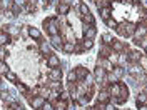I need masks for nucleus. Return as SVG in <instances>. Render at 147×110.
Wrapping results in <instances>:
<instances>
[{"label": "nucleus", "mask_w": 147, "mask_h": 110, "mask_svg": "<svg viewBox=\"0 0 147 110\" xmlns=\"http://www.w3.org/2000/svg\"><path fill=\"white\" fill-rule=\"evenodd\" d=\"M117 32L122 34V35H125V37H132L134 32H136V25L134 23H129V22H124V23L117 25Z\"/></svg>", "instance_id": "nucleus-1"}, {"label": "nucleus", "mask_w": 147, "mask_h": 110, "mask_svg": "<svg viewBox=\"0 0 147 110\" xmlns=\"http://www.w3.org/2000/svg\"><path fill=\"white\" fill-rule=\"evenodd\" d=\"M44 25L49 28V34H50V35H59V25H57V20H55V18H50L49 22L45 20Z\"/></svg>", "instance_id": "nucleus-2"}, {"label": "nucleus", "mask_w": 147, "mask_h": 110, "mask_svg": "<svg viewBox=\"0 0 147 110\" xmlns=\"http://www.w3.org/2000/svg\"><path fill=\"white\" fill-rule=\"evenodd\" d=\"M95 35H97V30H95L94 25H89V27L85 25V27H84V37H85L87 40H94Z\"/></svg>", "instance_id": "nucleus-3"}, {"label": "nucleus", "mask_w": 147, "mask_h": 110, "mask_svg": "<svg viewBox=\"0 0 147 110\" xmlns=\"http://www.w3.org/2000/svg\"><path fill=\"white\" fill-rule=\"evenodd\" d=\"M49 78H50L52 82L60 80V78H62V70H60V68H57V67H55V68H52V70L49 72Z\"/></svg>", "instance_id": "nucleus-4"}, {"label": "nucleus", "mask_w": 147, "mask_h": 110, "mask_svg": "<svg viewBox=\"0 0 147 110\" xmlns=\"http://www.w3.org/2000/svg\"><path fill=\"white\" fill-rule=\"evenodd\" d=\"M147 35V25H139V27H136V32H134V37L137 38V40H140L142 37Z\"/></svg>", "instance_id": "nucleus-5"}, {"label": "nucleus", "mask_w": 147, "mask_h": 110, "mask_svg": "<svg viewBox=\"0 0 147 110\" xmlns=\"http://www.w3.org/2000/svg\"><path fill=\"white\" fill-rule=\"evenodd\" d=\"M47 64L50 65L52 68H55V67H59V65H60V60H59V57H57V55H49V57H47Z\"/></svg>", "instance_id": "nucleus-6"}, {"label": "nucleus", "mask_w": 147, "mask_h": 110, "mask_svg": "<svg viewBox=\"0 0 147 110\" xmlns=\"http://www.w3.org/2000/svg\"><path fill=\"white\" fill-rule=\"evenodd\" d=\"M94 75H95V82H102V80L105 78V70L99 65V67L95 68V73H94Z\"/></svg>", "instance_id": "nucleus-7"}, {"label": "nucleus", "mask_w": 147, "mask_h": 110, "mask_svg": "<svg viewBox=\"0 0 147 110\" xmlns=\"http://www.w3.org/2000/svg\"><path fill=\"white\" fill-rule=\"evenodd\" d=\"M30 103H32L34 109H42V105L45 103V100H44V97H34V99L30 100Z\"/></svg>", "instance_id": "nucleus-8"}, {"label": "nucleus", "mask_w": 147, "mask_h": 110, "mask_svg": "<svg viewBox=\"0 0 147 110\" xmlns=\"http://www.w3.org/2000/svg\"><path fill=\"white\" fill-rule=\"evenodd\" d=\"M120 90H122V83H114V85L110 87L109 93H110V95H114V97H119Z\"/></svg>", "instance_id": "nucleus-9"}, {"label": "nucleus", "mask_w": 147, "mask_h": 110, "mask_svg": "<svg viewBox=\"0 0 147 110\" xmlns=\"http://www.w3.org/2000/svg\"><path fill=\"white\" fill-rule=\"evenodd\" d=\"M99 65H100L102 68H104V70H105V72H112V70H114V65L110 64V60L109 58H105V60H104V62H99Z\"/></svg>", "instance_id": "nucleus-10"}, {"label": "nucleus", "mask_w": 147, "mask_h": 110, "mask_svg": "<svg viewBox=\"0 0 147 110\" xmlns=\"http://www.w3.org/2000/svg\"><path fill=\"white\" fill-rule=\"evenodd\" d=\"M50 42H52V45L54 47H62V37L60 35H50Z\"/></svg>", "instance_id": "nucleus-11"}, {"label": "nucleus", "mask_w": 147, "mask_h": 110, "mask_svg": "<svg viewBox=\"0 0 147 110\" xmlns=\"http://www.w3.org/2000/svg\"><path fill=\"white\" fill-rule=\"evenodd\" d=\"M40 52L45 55V57H49V55H52L50 54V45L47 44V42H40Z\"/></svg>", "instance_id": "nucleus-12"}, {"label": "nucleus", "mask_w": 147, "mask_h": 110, "mask_svg": "<svg viewBox=\"0 0 147 110\" xmlns=\"http://www.w3.org/2000/svg\"><path fill=\"white\" fill-rule=\"evenodd\" d=\"M62 48H64L67 54H72L74 50H75V42H65L64 45H62Z\"/></svg>", "instance_id": "nucleus-13"}, {"label": "nucleus", "mask_w": 147, "mask_h": 110, "mask_svg": "<svg viewBox=\"0 0 147 110\" xmlns=\"http://www.w3.org/2000/svg\"><path fill=\"white\" fill-rule=\"evenodd\" d=\"M75 73H77V78H85V77L89 75V72H87V68H84V67H77V70H75Z\"/></svg>", "instance_id": "nucleus-14"}, {"label": "nucleus", "mask_w": 147, "mask_h": 110, "mask_svg": "<svg viewBox=\"0 0 147 110\" xmlns=\"http://www.w3.org/2000/svg\"><path fill=\"white\" fill-rule=\"evenodd\" d=\"M100 13H102V18H104V20L110 18V13H112V10H110V5H109V7H102Z\"/></svg>", "instance_id": "nucleus-15"}, {"label": "nucleus", "mask_w": 147, "mask_h": 110, "mask_svg": "<svg viewBox=\"0 0 147 110\" xmlns=\"http://www.w3.org/2000/svg\"><path fill=\"white\" fill-rule=\"evenodd\" d=\"M57 10H59V13H60V15H67V13H69V10H70V7H69V5H65V3H60V5L57 7Z\"/></svg>", "instance_id": "nucleus-16"}, {"label": "nucleus", "mask_w": 147, "mask_h": 110, "mask_svg": "<svg viewBox=\"0 0 147 110\" xmlns=\"http://www.w3.org/2000/svg\"><path fill=\"white\" fill-rule=\"evenodd\" d=\"M7 42H9V34H5V32H0V47L7 45Z\"/></svg>", "instance_id": "nucleus-17"}, {"label": "nucleus", "mask_w": 147, "mask_h": 110, "mask_svg": "<svg viewBox=\"0 0 147 110\" xmlns=\"http://www.w3.org/2000/svg\"><path fill=\"white\" fill-rule=\"evenodd\" d=\"M28 35L32 37V38H40V32L34 27H28Z\"/></svg>", "instance_id": "nucleus-18"}, {"label": "nucleus", "mask_w": 147, "mask_h": 110, "mask_svg": "<svg viewBox=\"0 0 147 110\" xmlns=\"http://www.w3.org/2000/svg\"><path fill=\"white\" fill-rule=\"evenodd\" d=\"M112 48H114L115 52H122V50H124V45H122V42L114 40V42H112Z\"/></svg>", "instance_id": "nucleus-19"}, {"label": "nucleus", "mask_w": 147, "mask_h": 110, "mask_svg": "<svg viewBox=\"0 0 147 110\" xmlns=\"http://www.w3.org/2000/svg\"><path fill=\"white\" fill-rule=\"evenodd\" d=\"M147 102V95L146 93H139L137 95V105H146Z\"/></svg>", "instance_id": "nucleus-20"}, {"label": "nucleus", "mask_w": 147, "mask_h": 110, "mask_svg": "<svg viewBox=\"0 0 147 110\" xmlns=\"http://www.w3.org/2000/svg\"><path fill=\"white\" fill-rule=\"evenodd\" d=\"M5 34H10V35H17L18 30H17V27H13V25H9V27L5 28Z\"/></svg>", "instance_id": "nucleus-21"}, {"label": "nucleus", "mask_w": 147, "mask_h": 110, "mask_svg": "<svg viewBox=\"0 0 147 110\" xmlns=\"http://www.w3.org/2000/svg\"><path fill=\"white\" fill-rule=\"evenodd\" d=\"M129 60H132V62H137V60H140V54L139 52H130V57H129Z\"/></svg>", "instance_id": "nucleus-22"}, {"label": "nucleus", "mask_w": 147, "mask_h": 110, "mask_svg": "<svg viewBox=\"0 0 147 110\" xmlns=\"http://www.w3.org/2000/svg\"><path fill=\"white\" fill-rule=\"evenodd\" d=\"M107 58L110 60V64H112V65H115L117 62H119V55H115L114 52H112V54H110L109 57H107Z\"/></svg>", "instance_id": "nucleus-23"}, {"label": "nucleus", "mask_w": 147, "mask_h": 110, "mask_svg": "<svg viewBox=\"0 0 147 110\" xmlns=\"http://www.w3.org/2000/svg\"><path fill=\"white\" fill-rule=\"evenodd\" d=\"M109 95H110L109 92H102L100 95H99V102H107L109 100Z\"/></svg>", "instance_id": "nucleus-24"}, {"label": "nucleus", "mask_w": 147, "mask_h": 110, "mask_svg": "<svg viewBox=\"0 0 147 110\" xmlns=\"http://www.w3.org/2000/svg\"><path fill=\"white\" fill-rule=\"evenodd\" d=\"M13 7H17V9H24V7H25V0H13Z\"/></svg>", "instance_id": "nucleus-25"}, {"label": "nucleus", "mask_w": 147, "mask_h": 110, "mask_svg": "<svg viewBox=\"0 0 147 110\" xmlns=\"http://www.w3.org/2000/svg\"><path fill=\"white\" fill-rule=\"evenodd\" d=\"M79 9H80V13H82V15H87V13H90V10H89V7H87L85 3H80V7H79Z\"/></svg>", "instance_id": "nucleus-26"}, {"label": "nucleus", "mask_w": 147, "mask_h": 110, "mask_svg": "<svg viewBox=\"0 0 147 110\" xmlns=\"http://www.w3.org/2000/svg\"><path fill=\"white\" fill-rule=\"evenodd\" d=\"M84 22L89 23V25H94V17H92L90 13H87V15H84Z\"/></svg>", "instance_id": "nucleus-27"}, {"label": "nucleus", "mask_w": 147, "mask_h": 110, "mask_svg": "<svg viewBox=\"0 0 147 110\" xmlns=\"http://www.w3.org/2000/svg\"><path fill=\"white\" fill-rule=\"evenodd\" d=\"M114 72H115V77L119 78V77L124 75V68H122V67H114Z\"/></svg>", "instance_id": "nucleus-28"}, {"label": "nucleus", "mask_w": 147, "mask_h": 110, "mask_svg": "<svg viewBox=\"0 0 147 110\" xmlns=\"http://www.w3.org/2000/svg\"><path fill=\"white\" fill-rule=\"evenodd\" d=\"M67 78H69V82H75V80H77V73L74 72V70H70L69 75H67Z\"/></svg>", "instance_id": "nucleus-29"}, {"label": "nucleus", "mask_w": 147, "mask_h": 110, "mask_svg": "<svg viewBox=\"0 0 147 110\" xmlns=\"http://www.w3.org/2000/svg\"><path fill=\"white\" fill-rule=\"evenodd\" d=\"M40 110H55V107L50 103V102H45V103L42 105V109H40Z\"/></svg>", "instance_id": "nucleus-30"}, {"label": "nucleus", "mask_w": 147, "mask_h": 110, "mask_svg": "<svg viewBox=\"0 0 147 110\" xmlns=\"http://www.w3.org/2000/svg\"><path fill=\"white\" fill-rule=\"evenodd\" d=\"M92 45H94V42H92V40H87V38L84 40V44H82L84 48H92Z\"/></svg>", "instance_id": "nucleus-31"}, {"label": "nucleus", "mask_w": 147, "mask_h": 110, "mask_svg": "<svg viewBox=\"0 0 147 110\" xmlns=\"http://www.w3.org/2000/svg\"><path fill=\"white\" fill-rule=\"evenodd\" d=\"M105 22H107V25H109L110 28L117 27V22H115V20H114V18H107V20H105Z\"/></svg>", "instance_id": "nucleus-32"}, {"label": "nucleus", "mask_w": 147, "mask_h": 110, "mask_svg": "<svg viewBox=\"0 0 147 110\" xmlns=\"http://www.w3.org/2000/svg\"><path fill=\"white\" fill-rule=\"evenodd\" d=\"M7 78H9L10 82H15V80H17V75L13 72H7Z\"/></svg>", "instance_id": "nucleus-33"}, {"label": "nucleus", "mask_w": 147, "mask_h": 110, "mask_svg": "<svg viewBox=\"0 0 147 110\" xmlns=\"http://www.w3.org/2000/svg\"><path fill=\"white\" fill-rule=\"evenodd\" d=\"M5 58H7V52L3 47H0V60H5Z\"/></svg>", "instance_id": "nucleus-34"}, {"label": "nucleus", "mask_w": 147, "mask_h": 110, "mask_svg": "<svg viewBox=\"0 0 147 110\" xmlns=\"http://www.w3.org/2000/svg\"><path fill=\"white\" fill-rule=\"evenodd\" d=\"M127 60H129V57H125V55H119V64L120 65H124Z\"/></svg>", "instance_id": "nucleus-35"}, {"label": "nucleus", "mask_w": 147, "mask_h": 110, "mask_svg": "<svg viewBox=\"0 0 147 110\" xmlns=\"http://www.w3.org/2000/svg\"><path fill=\"white\" fill-rule=\"evenodd\" d=\"M102 38H104V42H105V44H112V37H110L109 34H105Z\"/></svg>", "instance_id": "nucleus-36"}, {"label": "nucleus", "mask_w": 147, "mask_h": 110, "mask_svg": "<svg viewBox=\"0 0 147 110\" xmlns=\"http://www.w3.org/2000/svg\"><path fill=\"white\" fill-rule=\"evenodd\" d=\"M55 110H65V102H64V100L59 102V105L55 107Z\"/></svg>", "instance_id": "nucleus-37"}, {"label": "nucleus", "mask_w": 147, "mask_h": 110, "mask_svg": "<svg viewBox=\"0 0 147 110\" xmlns=\"http://www.w3.org/2000/svg\"><path fill=\"white\" fill-rule=\"evenodd\" d=\"M17 87H18V90H20V92H28V90H27V87H25L24 83H18Z\"/></svg>", "instance_id": "nucleus-38"}, {"label": "nucleus", "mask_w": 147, "mask_h": 110, "mask_svg": "<svg viewBox=\"0 0 147 110\" xmlns=\"http://www.w3.org/2000/svg\"><path fill=\"white\" fill-rule=\"evenodd\" d=\"M104 110H117V109H115V107H114L112 103H107V105L104 107Z\"/></svg>", "instance_id": "nucleus-39"}, {"label": "nucleus", "mask_w": 147, "mask_h": 110, "mask_svg": "<svg viewBox=\"0 0 147 110\" xmlns=\"http://www.w3.org/2000/svg\"><path fill=\"white\" fill-rule=\"evenodd\" d=\"M0 97H2V100H9V95H7V92H2V93H0Z\"/></svg>", "instance_id": "nucleus-40"}, {"label": "nucleus", "mask_w": 147, "mask_h": 110, "mask_svg": "<svg viewBox=\"0 0 147 110\" xmlns=\"http://www.w3.org/2000/svg\"><path fill=\"white\" fill-rule=\"evenodd\" d=\"M140 7L144 10H147V0H140Z\"/></svg>", "instance_id": "nucleus-41"}, {"label": "nucleus", "mask_w": 147, "mask_h": 110, "mask_svg": "<svg viewBox=\"0 0 147 110\" xmlns=\"http://www.w3.org/2000/svg\"><path fill=\"white\" fill-rule=\"evenodd\" d=\"M62 3H65V5H70V3H72V0H62Z\"/></svg>", "instance_id": "nucleus-42"}, {"label": "nucleus", "mask_w": 147, "mask_h": 110, "mask_svg": "<svg viewBox=\"0 0 147 110\" xmlns=\"http://www.w3.org/2000/svg\"><path fill=\"white\" fill-rule=\"evenodd\" d=\"M139 110H147L146 105H139Z\"/></svg>", "instance_id": "nucleus-43"}, {"label": "nucleus", "mask_w": 147, "mask_h": 110, "mask_svg": "<svg viewBox=\"0 0 147 110\" xmlns=\"http://www.w3.org/2000/svg\"><path fill=\"white\" fill-rule=\"evenodd\" d=\"M13 110H24V109H22V107H18V105H15V107H13Z\"/></svg>", "instance_id": "nucleus-44"}, {"label": "nucleus", "mask_w": 147, "mask_h": 110, "mask_svg": "<svg viewBox=\"0 0 147 110\" xmlns=\"http://www.w3.org/2000/svg\"><path fill=\"white\" fill-rule=\"evenodd\" d=\"M144 93H146V95H147V85H146V87H144Z\"/></svg>", "instance_id": "nucleus-45"}, {"label": "nucleus", "mask_w": 147, "mask_h": 110, "mask_svg": "<svg viewBox=\"0 0 147 110\" xmlns=\"http://www.w3.org/2000/svg\"><path fill=\"white\" fill-rule=\"evenodd\" d=\"M80 110H90V109H89V107H87V109H80Z\"/></svg>", "instance_id": "nucleus-46"}, {"label": "nucleus", "mask_w": 147, "mask_h": 110, "mask_svg": "<svg viewBox=\"0 0 147 110\" xmlns=\"http://www.w3.org/2000/svg\"><path fill=\"white\" fill-rule=\"evenodd\" d=\"M132 2H134V3H137V2H139V0H132Z\"/></svg>", "instance_id": "nucleus-47"}, {"label": "nucleus", "mask_w": 147, "mask_h": 110, "mask_svg": "<svg viewBox=\"0 0 147 110\" xmlns=\"http://www.w3.org/2000/svg\"><path fill=\"white\" fill-rule=\"evenodd\" d=\"M107 2H110V0H107Z\"/></svg>", "instance_id": "nucleus-48"}, {"label": "nucleus", "mask_w": 147, "mask_h": 110, "mask_svg": "<svg viewBox=\"0 0 147 110\" xmlns=\"http://www.w3.org/2000/svg\"><path fill=\"white\" fill-rule=\"evenodd\" d=\"M146 54H147V50H146Z\"/></svg>", "instance_id": "nucleus-49"}]
</instances>
